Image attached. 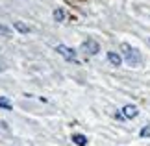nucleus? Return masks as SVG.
Wrapping results in <instances>:
<instances>
[{"instance_id": "7", "label": "nucleus", "mask_w": 150, "mask_h": 146, "mask_svg": "<svg viewBox=\"0 0 150 146\" xmlns=\"http://www.w3.org/2000/svg\"><path fill=\"white\" fill-rule=\"evenodd\" d=\"M0 107H2V109H8V111H11V109H13V104H11V100H9V98H6V96H0Z\"/></svg>"}, {"instance_id": "4", "label": "nucleus", "mask_w": 150, "mask_h": 146, "mask_svg": "<svg viewBox=\"0 0 150 146\" xmlns=\"http://www.w3.org/2000/svg\"><path fill=\"white\" fill-rule=\"evenodd\" d=\"M120 113H122V116H126V118H135V116H137V107L132 106V104H128V106L122 107Z\"/></svg>"}, {"instance_id": "10", "label": "nucleus", "mask_w": 150, "mask_h": 146, "mask_svg": "<svg viewBox=\"0 0 150 146\" xmlns=\"http://www.w3.org/2000/svg\"><path fill=\"white\" fill-rule=\"evenodd\" d=\"M139 137H150V126H145L143 130L139 131Z\"/></svg>"}, {"instance_id": "2", "label": "nucleus", "mask_w": 150, "mask_h": 146, "mask_svg": "<svg viewBox=\"0 0 150 146\" xmlns=\"http://www.w3.org/2000/svg\"><path fill=\"white\" fill-rule=\"evenodd\" d=\"M56 52L57 54H61L63 57H65L67 61H72V63H78V59H76V52H74L71 46H65V44H57L56 46Z\"/></svg>"}, {"instance_id": "3", "label": "nucleus", "mask_w": 150, "mask_h": 146, "mask_svg": "<svg viewBox=\"0 0 150 146\" xmlns=\"http://www.w3.org/2000/svg\"><path fill=\"white\" fill-rule=\"evenodd\" d=\"M82 50L85 52V54H89V56H95V54H98L100 44L96 43V41H85V43L82 44Z\"/></svg>"}, {"instance_id": "6", "label": "nucleus", "mask_w": 150, "mask_h": 146, "mask_svg": "<svg viewBox=\"0 0 150 146\" xmlns=\"http://www.w3.org/2000/svg\"><path fill=\"white\" fill-rule=\"evenodd\" d=\"M108 61L111 63L113 67H119L120 63H122V57H120L119 54H115V52H108Z\"/></svg>"}, {"instance_id": "9", "label": "nucleus", "mask_w": 150, "mask_h": 146, "mask_svg": "<svg viewBox=\"0 0 150 146\" xmlns=\"http://www.w3.org/2000/svg\"><path fill=\"white\" fill-rule=\"evenodd\" d=\"M15 30L21 32V33H30V28L26 24H22V22H15Z\"/></svg>"}, {"instance_id": "5", "label": "nucleus", "mask_w": 150, "mask_h": 146, "mask_svg": "<svg viewBox=\"0 0 150 146\" xmlns=\"http://www.w3.org/2000/svg\"><path fill=\"white\" fill-rule=\"evenodd\" d=\"M71 139H72V142L76 146H87V137L82 135V133H74Z\"/></svg>"}, {"instance_id": "1", "label": "nucleus", "mask_w": 150, "mask_h": 146, "mask_svg": "<svg viewBox=\"0 0 150 146\" xmlns=\"http://www.w3.org/2000/svg\"><path fill=\"white\" fill-rule=\"evenodd\" d=\"M120 52L124 54V59H126V63H128L130 67H139L141 63H143V59H141V52L137 50V48H134L132 44L122 43V44H120Z\"/></svg>"}, {"instance_id": "8", "label": "nucleus", "mask_w": 150, "mask_h": 146, "mask_svg": "<svg viewBox=\"0 0 150 146\" xmlns=\"http://www.w3.org/2000/svg\"><path fill=\"white\" fill-rule=\"evenodd\" d=\"M54 19H56L57 22H63V20H65V11L59 9V8L54 9Z\"/></svg>"}, {"instance_id": "11", "label": "nucleus", "mask_w": 150, "mask_h": 146, "mask_svg": "<svg viewBox=\"0 0 150 146\" xmlns=\"http://www.w3.org/2000/svg\"><path fill=\"white\" fill-rule=\"evenodd\" d=\"M0 32H4L6 35H9V30H6V26H0Z\"/></svg>"}]
</instances>
